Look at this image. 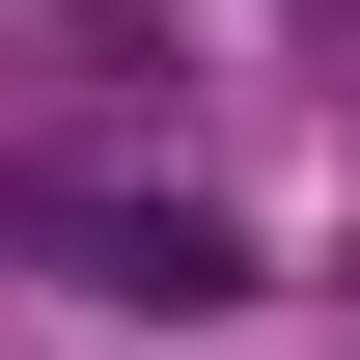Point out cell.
Masks as SVG:
<instances>
[{
	"label": "cell",
	"mask_w": 360,
	"mask_h": 360,
	"mask_svg": "<svg viewBox=\"0 0 360 360\" xmlns=\"http://www.w3.org/2000/svg\"><path fill=\"white\" fill-rule=\"evenodd\" d=\"M0 250H56V277H84V305H139V333L250 305V222H222V194H167V167H84V139H28V167H0Z\"/></svg>",
	"instance_id": "cell-1"
}]
</instances>
